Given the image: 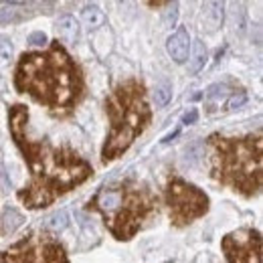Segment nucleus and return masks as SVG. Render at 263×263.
Segmentation results:
<instances>
[{
    "label": "nucleus",
    "instance_id": "nucleus-9",
    "mask_svg": "<svg viewBox=\"0 0 263 263\" xmlns=\"http://www.w3.org/2000/svg\"><path fill=\"white\" fill-rule=\"evenodd\" d=\"M166 51L172 57V61L178 63V65H182L189 59V53H191V36H189V31L184 27H178L174 33L168 36Z\"/></svg>",
    "mask_w": 263,
    "mask_h": 263
},
{
    "label": "nucleus",
    "instance_id": "nucleus-18",
    "mask_svg": "<svg viewBox=\"0 0 263 263\" xmlns=\"http://www.w3.org/2000/svg\"><path fill=\"white\" fill-rule=\"evenodd\" d=\"M170 98H172V85L170 83L162 81L160 85H156V89H154V103H156V107H164L166 103L170 101Z\"/></svg>",
    "mask_w": 263,
    "mask_h": 263
},
{
    "label": "nucleus",
    "instance_id": "nucleus-7",
    "mask_svg": "<svg viewBox=\"0 0 263 263\" xmlns=\"http://www.w3.org/2000/svg\"><path fill=\"white\" fill-rule=\"evenodd\" d=\"M0 263H69L63 243L47 231H31L0 251Z\"/></svg>",
    "mask_w": 263,
    "mask_h": 263
},
{
    "label": "nucleus",
    "instance_id": "nucleus-17",
    "mask_svg": "<svg viewBox=\"0 0 263 263\" xmlns=\"http://www.w3.org/2000/svg\"><path fill=\"white\" fill-rule=\"evenodd\" d=\"M21 4H16V2H12V4H4L2 8H0V25H8V23H16V21H21L23 16H21V10H16Z\"/></svg>",
    "mask_w": 263,
    "mask_h": 263
},
{
    "label": "nucleus",
    "instance_id": "nucleus-2",
    "mask_svg": "<svg viewBox=\"0 0 263 263\" xmlns=\"http://www.w3.org/2000/svg\"><path fill=\"white\" fill-rule=\"evenodd\" d=\"M14 87L47 107L51 116L67 118L85 96V77L65 47L53 41L45 51L21 55L14 69Z\"/></svg>",
    "mask_w": 263,
    "mask_h": 263
},
{
    "label": "nucleus",
    "instance_id": "nucleus-15",
    "mask_svg": "<svg viewBox=\"0 0 263 263\" xmlns=\"http://www.w3.org/2000/svg\"><path fill=\"white\" fill-rule=\"evenodd\" d=\"M45 231L47 233H59V231H63L69 227V215H67V211H57L55 215H51L47 221H45Z\"/></svg>",
    "mask_w": 263,
    "mask_h": 263
},
{
    "label": "nucleus",
    "instance_id": "nucleus-11",
    "mask_svg": "<svg viewBox=\"0 0 263 263\" xmlns=\"http://www.w3.org/2000/svg\"><path fill=\"white\" fill-rule=\"evenodd\" d=\"M223 23V4L219 2H206L202 4V27L209 33H215Z\"/></svg>",
    "mask_w": 263,
    "mask_h": 263
},
{
    "label": "nucleus",
    "instance_id": "nucleus-14",
    "mask_svg": "<svg viewBox=\"0 0 263 263\" xmlns=\"http://www.w3.org/2000/svg\"><path fill=\"white\" fill-rule=\"evenodd\" d=\"M81 21L85 23V27L89 29H98L105 23V14L98 4H85L81 10Z\"/></svg>",
    "mask_w": 263,
    "mask_h": 263
},
{
    "label": "nucleus",
    "instance_id": "nucleus-12",
    "mask_svg": "<svg viewBox=\"0 0 263 263\" xmlns=\"http://www.w3.org/2000/svg\"><path fill=\"white\" fill-rule=\"evenodd\" d=\"M57 33H59V39L65 41V43H71L75 45L79 41V23L75 21V16H61L57 21Z\"/></svg>",
    "mask_w": 263,
    "mask_h": 263
},
{
    "label": "nucleus",
    "instance_id": "nucleus-22",
    "mask_svg": "<svg viewBox=\"0 0 263 263\" xmlns=\"http://www.w3.org/2000/svg\"><path fill=\"white\" fill-rule=\"evenodd\" d=\"M245 101H247V96L241 91L239 96H233V98L229 99V103H227V105H229V109H237V107H241Z\"/></svg>",
    "mask_w": 263,
    "mask_h": 263
},
{
    "label": "nucleus",
    "instance_id": "nucleus-16",
    "mask_svg": "<svg viewBox=\"0 0 263 263\" xmlns=\"http://www.w3.org/2000/svg\"><path fill=\"white\" fill-rule=\"evenodd\" d=\"M206 63V47H204V43L202 41H195V47H193V59H191V73L195 75L198 73L202 67Z\"/></svg>",
    "mask_w": 263,
    "mask_h": 263
},
{
    "label": "nucleus",
    "instance_id": "nucleus-4",
    "mask_svg": "<svg viewBox=\"0 0 263 263\" xmlns=\"http://www.w3.org/2000/svg\"><path fill=\"white\" fill-rule=\"evenodd\" d=\"M209 174L221 186L245 198L261 191V134L206 138Z\"/></svg>",
    "mask_w": 263,
    "mask_h": 263
},
{
    "label": "nucleus",
    "instance_id": "nucleus-21",
    "mask_svg": "<svg viewBox=\"0 0 263 263\" xmlns=\"http://www.w3.org/2000/svg\"><path fill=\"white\" fill-rule=\"evenodd\" d=\"M29 43L34 45V47H45V45H47V34L41 33V31H39V33H33L29 36Z\"/></svg>",
    "mask_w": 263,
    "mask_h": 263
},
{
    "label": "nucleus",
    "instance_id": "nucleus-5",
    "mask_svg": "<svg viewBox=\"0 0 263 263\" xmlns=\"http://www.w3.org/2000/svg\"><path fill=\"white\" fill-rule=\"evenodd\" d=\"M105 114L109 130L101 148V162L109 164L118 160L150 126L152 107L148 103L146 85L136 77L118 83L105 98Z\"/></svg>",
    "mask_w": 263,
    "mask_h": 263
},
{
    "label": "nucleus",
    "instance_id": "nucleus-20",
    "mask_svg": "<svg viewBox=\"0 0 263 263\" xmlns=\"http://www.w3.org/2000/svg\"><path fill=\"white\" fill-rule=\"evenodd\" d=\"M168 8H170V10H166V14H164V27L166 29H172V27L176 25V18H178V4L172 2Z\"/></svg>",
    "mask_w": 263,
    "mask_h": 263
},
{
    "label": "nucleus",
    "instance_id": "nucleus-10",
    "mask_svg": "<svg viewBox=\"0 0 263 263\" xmlns=\"http://www.w3.org/2000/svg\"><path fill=\"white\" fill-rule=\"evenodd\" d=\"M229 98V85L227 83H213L204 93V107L206 114H215L221 109L225 99Z\"/></svg>",
    "mask_w": 263,
    "mask_h": 263
},
{
    "label": "nucleus",
    "instance_id": "nucleus-8",
    "mask_svg": "<svg viewBox=\"0 0 263 263\" xmlns=\"http://www.w3.org/2000/svg\"><path fill=\"white\" fill-rule=\"evenodd\" d=\"M221 249L227 263H261V233L253 227L231 231L223 237Z\"/></svg>",
    "mask_w": 263,
    "mask_h": 263
},
{
    "label": "nucleus",
    "instance_id": "nucleus-1",
    "mask_svg": "<svg viewBox=\"0 0 263 263\" xmlns=\"http://www.w3.org/2000/svg\"><path fill=\"white\" fill-rule=\"evenodd\" d=\"M8 130L31 172L29 182L16 193L27 209H45L93 176V166L75 148L33 136L27 105L16 103L8 109Z\"/></svg>",
    "mask_w": 263,
    "mask_h": 263
},
{
    "label": "nucleus",
    "instance_id": "nucleus-6",
    "mask_svg": "<svg viewBox=\"0 0 263 263\" xmlns=\"http://www.w3.org/2000/svg\"><path fill=\"white\" fill-rule=\"evenodd\" d=\"M209 197L184 178L172 176L164 186V206L174 227L182 229L209 213Z\"/></svg>",
    "mask_w": 263,
    "mask_h": 263
},
{
    "label": "nucleus",
    "instance_id": "nucleus-3",
    "mask_svg": "<svg viewBox=\"0 0 263 263\" xmlns=\"http://www.w3.org/2000/svg\"><path fill=\"white\" fill-rule=\"evenodd\" d=\"M87 211L98 213L118 241H130L158 211V195L136 176L105 182L89 198Z\"/></svg>",
    "mask_w": 263,
    "mask_h": 263
},
{
    "label": "nucleus",
    "instance_id": "nucleus-23",
    "mask_svg": "<svg viewBox=\"0 0 263 263\" xmlns=\"http://www.w3.org/2000/svg\"><path fill=\"white\" fill-rule=\"evenodd\" d=\"M197 120H198V111L195 109V107L189 109V111L182 116V124H184V126H191V124H195Z\"/></svg>",
    "mask_w": 263,
    "mask_h": 263
},
{
    "label": "nucleus",
    "instance_id": "nucleus-13",
    "mask_svg": "<svg viewBox=\"0 0 263 263\" xmlns=\"http://www.w3.org/2000/svg\"><path fill=\"white\" fill-rule=\"evenodd\" d=\"M25 217L14 209V206H6L4 213H2V219H0V233L2 235H8V233H14L23 225Z\"/></svg>",
    "mask_w": 263,
    "mask_h": 263
},
{
    "label": "nucleus",
    "instance_id": "nucleus-19",
    "mask_svg": "<svg viewBox=\"0 0 263 263\" xmlns=\"http://www.w3.org/2000/svg\"><path fill=\"white\" fill-rule=\"evenodd\" d=\"M12 59V45L6 34H0V65H6Z\"/></svg>",
    "mask_w": 263,
    "mask_h": 263
}]
</instances>
